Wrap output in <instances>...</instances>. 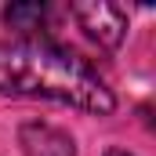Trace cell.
<instances>
[{
	"label": "cell",
	"mask_w": 156,
	"mask_h": 156,
	"mask_svg": "<svg viewBox=\"0 0 156 156\" xmlns=\"http://www.w3.org/2000/svg\"><path fill=\"white\" fill-rule=\"evenodd\" d=\"M105 156H131V153H127V149H109Z\"/></svg>",
	"instance_id": "5b68a950"
},
{
	"label": "cell",
	"mask_w": 156,
	"mask_h": 156,
	"mask_svg": "<svg viewBox=\"0 0 156 156\" xmlns=\"http://www.w3.org/2000/svg\"><path fill=\"white\" fill-rule=\"evenodd\" d=\"M69 15L80 22V29L98 47H116L127 33V15L113 4H73Z\"/></svg>",
	"instance_id": "7a4b0ae2"
},
{
	"label": "cell",
	"mask_w": 156,
	"mask_h": 156,
	"mask_svg": "<svg viewBox=\"0 0 156 156\" xmlns=\"http://www.w3.org/2000/svg\"><path fill=\"white\" fill-rule=\"evenodd\" d=\"M4 22L22 33L18 40H37V29L47 22V7H40V4H15V7L4 11Z\"/></svg>",
	"instance_id": "277c9868"
},
{
	"label": "cell",
	"mask_w": 156,
	"mask_h": 156,
	"mask_svg": "<svg viewBox=\"0 0 156 156\" xmlns=\"http://www.w3.org/2000/svg\"><path fill=\"white\" fill-rule=\"evenodd\" d=\"M0 94L51 98L98 116H109L116 109V98L105 80L83 58L44 37L0 44Z\"/></svg>",
	"instance_id": "6da1fadb"
},
{
	"label": "cell",
	"mask_w": 156,
	"mask_h": 156,
	"mask_svg": "<svg viewBox=\"0 0 156 156\" xmlns=\"http://www.w3.org/2000/svg\"><path fill=\"white\" fill-rule=\"evenodd\" d=\"M18 145L26 156H76L73 138L51 123H26L18 131Z\"/></svg>",
	"instance_id": "3957f363"
}]
</instances>
